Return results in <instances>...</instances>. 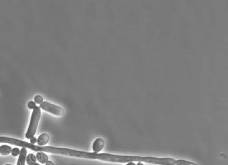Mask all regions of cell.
Instances as JSON below:
<instances>
[{
  "instance_id": "obj_1",
  "label": "cell",
  "mask_w": 228,
  "mask_h": 165,
  "mask_svg": "<svg viewBox=\"0 0 228 165\" xmlns=\"http://www.w3.org/2000/svg\"><path fill=\"white\" fill-rule=\"evenodd\" d=\"M0 143H7L9 144L16 145L25 148H28L37 152H46L48 153L59 154L66 156L79 158H86L91 159H98V153H88L77 150L71 149L64 148H57L53 146H40L32 144L28 142L24 141L16 138H10L7 137H0Z\"/></svg>"
},
{
  "instance_id": "obj_2",
  "label": "cell",
  "mask_w": 228,
  "mask_h": 165,
  "mask_svg": "<svg viewBox=\"0 0 228 165\" xmlns=\"http://www.w3.org/2000/svg\"><path fill=\"white\" fill-rule=\"evenodd\" d=\"M98 159L111 163L124 164L138 162L157 165H175L176 162V160L172 158L141 157L137 156L112 154L109 153H98Z\"/></svg>"
},
{
  "instance_id": "obj_3",
  "label": "cell",
  "mask_w": 228,
  "mask_h": 165,
  "mask_svg": "<svg viewBox=\"0 0 228 165\" xmlns=\"http://www.w3.org/2000/svg\"><path fill=\"white\" fill-rule=\"evenodd\" d=\"M41 108L37 106L33 110V111L32 112L30 124L25 135V137L27 139L30 140L32 137H34L35 134L36 133L37 127L38 125V123L41 118Z\"/></svg>"
},
{
  "instance_id": "obj_4",
  "label": "cell",
  "mask_w": 228,
  "mask_h": 165,
  "mask_svg": "<svg viewBox=\"0 0 228 165\" xmlns=\"http://www.w3.org/2000/svg\"><path fill=\"white\" fill-rule=\"evenodd\" d=\"M39 107L42 110L58 117H62L64 114V110L61 107L46 101L42 102Z\"/></svg>"
},
{
  "instance_id": "obj_5",
  "label": "cell",
  "mask_w": 228,
  "mask_h": 165,
  "mask_svg": "<svg viewBox=\"0 0 228 165\" xmlns=\"http://www.w3.org/2000/svg\"><path fill=\"white\" fill-rule=\"evenodd\" d=\"M105 145V142L102 138H98L93 144V150L95 153H98L102 151Z\"/></svg>"
},
{
  "instance_id": "obj_6",
  "label": "cell",
  "mask_w": 228,
  "mask_h": 165,
  "mask_svg": "<svg viewBox=\"0 0 228 165\" xmlns=\"http://www.w3.org/2000/svg\"><path fill=\"white\" fill-rule=\"evenodd\" d=\"M50 141V136L47 133L41 134L37 138V143L38 146H44Z\"/></svg>"
},
{
  "instance_id": "obj_7",
  "label": "cell",
  "mask_w": 228,
  "mask_h": 165,
  "mask_svg": "<svg viewBox=\"0 0 228 165\" xmlns=\"http://www.w3.org/2000/svg\"><path fill=\"white\" fill-rule=\"evenodd\" d=\"M26 156H27V150H26V148H22L21 150L20 154L19 155V157H18V161H17V165H25Z\"/></svg>"
},
{
  "instance_id": "obj_8",
  "label": "cell",
  "mask_w": 228,
  "mask_h": 165,
  "mask_svg": "<svg viewBox=\"0 0 228 165\" xmlns=\"http://www.w3.org/2000/svg\"><path fill=\"white\" fill-rule=\"evenodd\" d=\"M35 156L37 157V161H39V163L42 164H45L48 161V156L43 152H41V151L38 152Z\"/></svg>"
},
{
  "instance_id": "obj_9",
  "label": "cell",
  "mask_w": 228,
  "mask_h": 165,
  "mask_svg": "<svg viewBox=\"0 0 228 165\" xmlns=\"http://www.w3.org/2000/svg\"><path fill=\"white\" fill-rule=\"evenodd\" d=\"M12 149L8 145H2L0 146V154L2 156H8L12 153Z\"/></svg>"
},
{
  "instance_id": "obj_10",
  "label": "cell",
  "mask_w": 228,
  "mask_h": 165,
  "mask_svg": "<svg viewBox=\"0 0 228 165\" xmlns=\"http://www.w3.org/2000/svg\"><path fill=\"white\" fill-rule=\"evenodd\" d=\"M26 163L28 165H34L37 161L36 156L33 154H29L26 156Z\"/></svg>"
},
{
  "instance_id": "obj_11",
  "label": "cell",
  "mask_w": 228,
  "mask_h": 165,
  "mask_svg": "<svg viewBox=\"0 0 228 165\" xmlns=\"http://www.w3.org/2000/svg\"><path fill=\"white\" fill-rule=\"evenodd\" d=\"M199 165L196 163L190 162L189 161L184 160V159H178L176 160V165Z\"/></svg>"
},
{
  "instance_id": "obj_12",
  "label": "cell",
  "mask_w": 228,
  "mask_h": 165,
  "mask_svg": "<svg viewBox=\"0 0 228 165\" xmlns=\"http://www.w3.org/2000/svg\"><path fill=\"white\" fill-rule=\"evenodd\" d=\"M43 102V99L42 97V96L41 95H37L35 96L34 97V102H35L36 104H41L42 102Z\"/></svg>"
},
{
  "instance_id": "obj_13",
  "label": "cell",
  "mask_w": 228,
  "mask_h": 165,
  "mask_svg": "<svg viewBox=\"0 0 228 165\" xmlns=\"http://www.w3.org/2000/svg\"><path fill=\"white\" fill-rule=\"evenodd\" d=\"M20 151H21V150H20L19 148H13V149H12V150L11 154H12V156H13V157H17V156H18L20 155Z\"/></svg>"
},
{
  "instance_id": "obj_14",
  "label": "cell",
  "mask_w": 228,
  "mask_h": 165,
  "mask_svg": "<svg viewBox=\"0 0 228 165\" xmlns=\"http://www.w3.org/2000/svg\"><path fill=\"white\" fill-rule=\"evenodd\" d=\"M28 107L30 110H34L37 107L36 106V103L34 102H33V101H30V102H28Z\"/></svg>"
},
{
  "instance_id": "obj_15",
  "label": "cell",
  "mask_w": 228,
  "mask_h": 165,
  "mask_svg": "<svg viewBox=\"0 0 228 165\" xmlns=\"http://www.w3.org/2000/svg\"><path fill=\"white\" fill-rule=\"evenodd\" d=\"M30 143L35 145V143L37 142V138H35V137H33L30 140Z\"/></svg>"
},
{
  "instance_id": "obj_16",
  "label": "cell",
  "mask_w": 228,
  "mask_h": 165,
  "mask_svg": "<svg viewBox=\"0 0 228 165\" xmlns=\"http://www.w3.org/2000/svg\"><path fill=\"white\" fill-rule=\"evenodd\" d=\"M45 164H46V165H54L53 162L52 161H48Z\"/></svg>"
},
{
  "instance_id": "obj_17",
  "label": "cell",
  "mask_w": 228,
  "mask_h": 165,
  "mask_svg": "<svg viewBox=\"0 0 228 165\" xmlns=\"http://www.w3.org/2000/svg\"><path fill=\"white\" fill-rule=\"evenodd\" d=\"M126 165H136L134 162H128Z\"/></svg>"
},
{
  "instance_id": "obj_18",
  "label": "cell",
  "mask_w": 228,
  "mask_h": 165,
  "mask_svg": "<svg viewBox=\"0 0 228 165\" xmlns=\"http://www.w3.org/2000/svg\"><path fill=\"white\" fill-rule=\"evenodd\" d=\"M137 165H144L142 162H138V164H137Z\"/></svg>"
},
{
  "instance_id": "obj_19",
  "label": "cell",
  "mask_w": 228,
  "mask_h": 165,
  "mask_svg": "<svg viewBox=\"0 0 228 165\" xmlns=\"http://www.w3.org/2000/svg\"><path fill=\"white\" fill-rule=\"evenodd\" d=\"M39 165V164H38V163H36V164H35V165Z\"/></svg>"
},
{
  "instance_id": "obj_20",
  "label": "cell",
  "mask_w": 228,
  "mask_h": 165,
  "mask_svg": "<svg viewBox=\"0 0 228 165\" xmlns=\"http://www.w3.org/2000/svg\"><path fill=\"white\" fill-rule=\"evenodd\" d=\"M10 165V164H7V165Z\"/></svg>"
}]
</instances>
